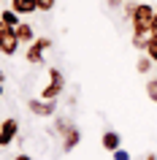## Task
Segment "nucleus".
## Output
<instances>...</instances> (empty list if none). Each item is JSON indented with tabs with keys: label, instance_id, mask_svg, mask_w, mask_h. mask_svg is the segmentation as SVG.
<instances>
[{
	"label": "nucleus",
	"instance_id": "nucleus-25",
	"mask_svg": "<svg viewBox=\"0 0 157 160\" xmlns=\"http://www.w3.org/2000/svg\"><path fill=\"white\" fill-rule=\"evenodd\" d=\"M0 84H6V71H0Z\"/></svg>",
	"mask_w": 157,
	"mask_h": 160
},
{
	"label": "nucleus",
	"instance_id": "nucleus-5",
	"mask_svg": "<svg viewBox=\"0 0 157 160\" xmlns=\"http://www.w3.org/2000/svg\"><path fill=\"white\" fill-rule=\"evenodd\" d=\"M14 138H19V119L17 117H6L0 122V147H8Z\"/></svg>",
	"mask_w": 157,
	"mask_h": 160
},
{
	"label": "nucleus",
	"instance_id": "nucleus-7",
	"mask_svg": "<svg viewBox=\"0 0 157 160\" xmlns=\"http://www.w3.org/2000/svg\"><path fill=\"white\" fill-rule=\"evenodd\" d=\"M14 30H17V38H19L22 43H27V46H30V43L38 38V35H35V30H33V25H30V22H25V19H22V22H19Z\"/></svg>",
	"mask_w": 157,
	"mask_h": 160
},
{
	"label": "nucleus",
	"instance_id": "nucleus-21",
	"mask_svg": "<svg viewBox=\"0 0 157 160\" xmlns=\"http://www.w3.org/2000/svg\"><path fill=\"white\" fill-rule=\"evenodd\" d=\"M122 3H125V0H108V8H122Z\"/></svg>",
	"mask_w": 157,
	"mask_h": 160
},
{
	"label": "nucleus",
	"instance_id": "nucleus-15",
	"mask_svg": "<svg viewBox=\"0 0 157 160\" xmlns=\"http://www.w3.org/2000/svg\"><path fill=\"white\" fill-rule=\"evenodd\" d=\"M135 8H138L135 0H125V3H122V17L125 19H133V17H135Z\"/></svg>",
	"mask_w": 157,
	"mask_h": 160
},
{
	"label": "nucleus",
	"instance_id": "nucleus-11",
	"mask_svg": "<svg viewBox=\"0 0 157 160\" xmlns=\"http://www.w3.org/2000/svg\"><path fill=\"white\" fill-rule=\"evenodd\" d=\"M62 90H65L62 84H54V82H49V84H46V87L41 90V98H46V101H57Z\"/></svg>",
	"mask_w": 157,
	"mask_h": 160
},
{
	"label": "nucleus",
	"instance_id": "nucleus-8",
	"mask_svg": "<svg viewBox=\"0 0 157 160\" xmlns=\"http://www.w3.org/2000/svg\"><path fill=\"white\" fill-rule=\"evenodd\" d=\"M79 144H81V130H79V128L73 125L65 136H62V149H65V152H73L76 147H79Z\"/></svg>",
	"mask_w": 157,
	"mask_h": 160
},
{
	"label": "nucleus",
	"instance_id": "nucleus-1",
	"mask_svg": "<svg viewBox=\"0 0 157 160\" xmlns=\"http://www.w3.org/2000/svg\"><path fill=\"white\" fill-rule=\"evenodd\" d=\"M155 6H149V3H138V8H135V17L130 19L133 25V33H152V19H155Z\"/></svg>",
	"mask_w": 157,
	"mask_h": 160
},
{
	"label": "nucleus",
	"instance_id": "nucleus-12",
	"mask_svg": "<svg viewBox=\"0 0 157 160\" xmlns=\"http://www.w3.org/2000/svg\"><path fill=\"white\" fill-rule=\"evenodd\" d=\"M71 128H73V122H71L68 117H54V128H52V133H54V136H65Z\"/></svg>",
	"mask_w": 157,
	"mask_h": 160
},
{
	"label": "nucleus",
	"instance_id": "nucleus-18",
	"mask_svg": "<svg viewBox=\"0 0 157 160\" xmlns=\"http://www.w3.org/2000/svg\"><path fill=\"white\" fill-rule=\"evenodd\" d=\"M35 3H38V11H43V14H49L57 6V0H35Z\"/></svg>",
	"mask_w": 157,
	"mask_h": 160
},
{
	"label": "nucleus",
	"instance_id": "nucleus-26",
	"mask_svg": "<svg viewBox=\"0 0 157 160\" xmlns=\"http://www.w3.org/2000/svg\"><path fill=\"white\" fill-rule=\"evenodd\" d=\"M0 95H3V84H0Z\"/></svg>",
	"mask_w": 157,
	"mask_h": 160
},
{
	"label": "nucleus",
	"instance_id": "nucleus-2",
	"mask_svg": "<svg viewBox=\"0 0 157 160\" xmlns=\"http://www.w3.org/2000/svg\"><path fill=\"white\" fill-rule=\"evenodd\" d=\"M19 38H17V30L8 27L3 19H0V54H6V57H14L19 49Z\"/></svg>",
	"mask_w": 157,
	"mask_h": 160
},
{
	"label": "nucleus",
	"instance_id": "nucleus-20",
	"mask_svg": "<svg viewBox=\"0 0 157 160\" xmlns=\"http://www.w3.org/2000/svg\"><path fill=\"white\" fill-rule=\"evenodd\" d=\"M111 158H114V160H133V158H130V152L125 149V147H119V149H114V152H111Z\"/></svg>",
	"mask_w": 157,
	"mask_h": 160
},
{
	"label": "nucleus",
	"instance_id": "nucleus-6",
	"mask_svg": "<svg viewBox=\"0 0 157 160\" xmlns=\"http://www.w3.org/2000/svg\"><path fill=\"white\" fill-rule=\"evenodd\" d=\"M100 147L106 152H114L122 147V136L116 133V130H103V136H100Z\"/></svg>",
	"mask_w": 157,
	"mask_h": 160
},
{
	"label": "nucleus",
	"instance_id": "nucleus-14",
	"mask_svg": "<svg viewBox=\"0 0 157 160\" xmlns=\"http://www.w3.org/2000/svg\"><path fill=\"white\" fill-rule=\"evenodd\" d=\"M133 46H135V49L138 52H146V43H149V35L146 33H133Z\"/></svg>",
	"mask_w": 157,
	"mask_h": 160
},
{
	"label": "nucleus",
	"instance_id": "nucleus-3",
	"mask_svg": "<svg viewBox=\"0 0 157 160\" xmlns=\"http://www.w3.org/2000/svg\"><path fill=\"white\" fill-rule=\"evenodd\" d=\"M27 111L35 114V117H57V101L33 98V101H27Z\"/></svg>",
	"mask_w": 157,
	"mask_h": 160
},
{
	"label": "nucleus",
	"instance_id": "nucleus-9",
	"mask_svg": "<svg viewBox=\"0 0 157 160\" xmlns=\"http://www.w3.org/2000/svg\"><path fill=\"white\" fill-rule=\"evenodd\" d=\"M11 8L17 11L19 17H30V14L38 11V3L35 0H11Z\"/></svg>",
	"mask_w": 157,
	"mask_h": 160
},
{
	"label": "nucleus",
	"instance_id": "nucleus-16",
	"mask_svg": "<svg viewBox=\"0 0 157 160\" xmlns=\"http://www.w3.org/2000/svg\"><path fill=\"white\" fill-rule=\"evenodd\" d=\"M49 82H54V84H62V87H65V73H62L60 68H49Z\"/></svg>",
	"mask_w": 157,
	"mask_h": 160
},
{
	"label": "nucleus",
	"instance_id": "nucleus-10",
	"mask_svg": "<svg viewBox=\"0 0 157 160\" xmlns=\"http://www.w3.org/2000/svg\"><path fill=\"white\" fill-rule=\"evenodd\" d=\"M152 65H155V60L149 57L146 52H144V54H138V57H135V71H138V73H144V76H146L149 71H152Z\"/></svg>",
	"mask_w": 157,
	"mask_h": 160
},
{
	"label": "nucleus",
	"instance_id": "nucleus-27",
	"mask_svg": "<svg viewBox=\"0 0 157 160\" xmlns=\"http://www.w3.org/2000/svg\"><path fill=\"white\" fill-rule=\"evenodd\" d=\"M0 3H3V0H0Z\"/></svg>",
	"mask_w": 157,
	"mask_h": 160
},
{
	"label": "nucleus",
	"instance_id": "nucleus-24",
	"mask_svg": "<svg viewBox=\"0 0 157 160\" xmlns=\"http://www.w3.org/2000/svg\"><path fill=\"white\" fill-rule=\"evenodd\" d=\"M152 33H157V14H155V19H152ZM149 33V35H152Z\"/></svg>",
	"mask_w": 157,
	"mask_h": 160
},
{
	"label": "nucleus",
	"instance_id": "nucleus-22",
	"mask_svg": "<svg viewBox=\"0 0 157 160\" xmlns=\"http://www.w3.org/2000/svg\"><path fill=\"white\" fill-rule=\"evenodd\" d=\"M14 160H33V158H30L27 152H19V155H14Z\"/></svg>",
	"mask_w": 157,
	"mask_h": 160
},
{
	"label": "nucleus",
	"instance_id": "nucleus-19",
	"mask_svg": "<svg viewBox=\"0 0 157 160\" xmlns=\"http://www.w3.org/2000/svg\"><path fill=\"white\" fill-rule=\"evenodd\" d=\"M146 54H149V57H152V60L157 62V41L152 38V35H149V43H146Z\"/></svg>",
	"mask_w": 157,
	"mask_h": 160
},
{
	"label": "nucleus",
	"instance_id": "nucleus-17",
	"mask_svg": "<svg viewBox=\"0 0 157 160\" xmlns=\"http://www.w3.org/2000/svg\"><path fill=\"white\" fill-rule=\"evenodd\" d=\"M146 95H149V101H152V103H157V76L146 82Z\"/></svg>",
	"mask_w": 157,
	"mask_h": 160
},
{
	"label": "nucleus",
	"instance_id": "nucleus-23",
	"mask_svg": "<svg viewBox=\"0 0 157 160\" xmlns=\"http://www.w3.org/2000/svg\"><path fill=\"white\" fill-rule=\"evenodd\" d=\"M144 160H157V155H155V152H146V155H144Z\"/></svg>",
	"mask_w": 157,
	"mask_h": 160
},
{
	"label": "nucleus",
	"instance_id": "nucleus-13",
	"mask_svg": "<svg viewBox=\"0 0 157 160\" xmlns=\"http://www.w3.org/2000/svg\"><path fill=\"white\" fill-rule=\"evenodd\" d=\"M0 19H3V22H6L8 27H17L19 22H22V17H19L14 8H3V11H0Z\"/></svg>",
	"mask_w": 157,
	"mask_h": 160
},
{
	"label": "nucleus",
	"instance_id": "nucleus-4",
	"mask_svg": "<svg viewBox=\"0 0 157 160\" xmlns=\"http://www.w3.org/2000/svg\"><path fill=\"white\" fill-rule=\"evenodd\" d=\"M46 49H52V38H35V41L27 46L25 60L30 62V65H41L43 62V52Z\"/></svg>",
	"mask_w": 157,
	"mask_h": 160
}]
</instances>
